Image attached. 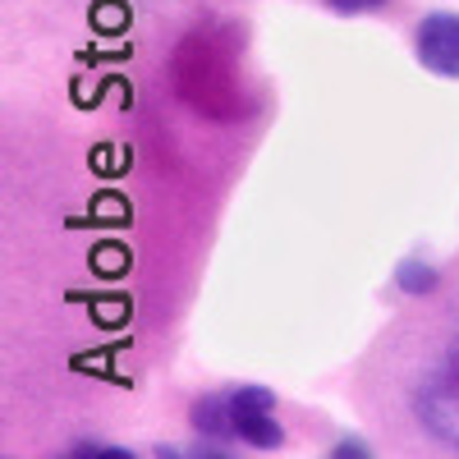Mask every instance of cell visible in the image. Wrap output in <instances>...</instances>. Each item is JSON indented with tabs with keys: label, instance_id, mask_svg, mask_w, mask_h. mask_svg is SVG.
<instances>
[{
	"label": "cell",
	"instance_id": "1",
	"mask_svg": "<svg viewBox=\"0 0 459 459\" xmlns=\"http://www.w3.org/2000/svg\"><path fill=\"white\" fill-rule=\"evenodd\" d=\"M372 409L413 446L459 455V290L409 313L372 354Z\"/></svg>",
	"mask_w": 459,
	"mask_h": 459
},
{
	"label": "cell",
	"instance_id": "2",
	"mask_svg": "<svg viewBox=\"0 0 459 459\" xmlns=\"http://www.w3.org/2000/svg\"><path fill=\"white\" fill-rule=\"evenodd\" d=\"M194 428L212 441H244L257 450H276L285 441L276 395L266 386H235L225 395H207L194 404Z\"/></svg>",
	"mask_w": 459,
	"mask_h": 459
},
{
	"label": "cell",
	"instance_id": "3",
	"mask_svg": "<svg viewBox=\"0 0 459 459\" xmlns=\"http://www.w3.org/2000/svg\"><path fill=\"white\" fill-rule=\"evenodd\" d=\"M413 51L423 69L441 74V79H459V14L455 10L423 14V23L413 32Z\"/></svg>",
	"mask_w": 459,
	"mask_h": 459
},
{
	"label": "cell",
	"instance_id": "4",
	"mask_svg": "<svg viewBox=\"0 0 459 459\" xmlns=\"http://www.w3.org/2000/svg\"><path fill=\"white\" fill-rule=\"evenodd\" d=\"M326 5H331L335 14H344V19H354V14H372V10H381V5H391V0H326Z\"/></svg>",
	"mask_w": 459,
	"mask_h": 459
}]
</instances>
